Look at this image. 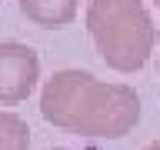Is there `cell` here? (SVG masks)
Masks as SVG:
<instances>
[{
  "mask_svg": "<svg viewBox=\"0 0 160 150\" xmlns=\"http://www.w3.org/2000/svg\"><path fill=\"white\" fill-rule=\"evenodd\" d=\"M50 150H67V147H50Z\"/></svg>",
  "mask_w": 160,
  "mask_h": 150,
  "instance_id": "52a82bcc",
  "label": "cell"
},
{
  "mask_svg": "<svg viewBox=\"0 0 160 150\" xmlns=\"http://www.w3.org/2000/svg\"><path fill=\"white\" fill-rule=\"evenodd\" d=\"M143 150H160V140H153V143H147Z\"/></svg>",
  "mask_w": 160,
  "mask_h": 150,
  "instance_id": "8992f818",
  "label": "cell"
},
{
  "mask_svg": "<svg viewBox=\"0 0 160 150\" xmlns=\"http://www.w3.org/2000/svg\"><path fill=\"white\" fill-rule=\"evenodd\" d=\"M40 80V60L27 43H0V103H23Z\"/></svg>",
  "mask_w": 160,
  "mask_h": 150,
  "instance_id": "3957f363",
  "label": "cell"
},
{
  "mask_svg": "<svg viewBox=\"0 0 160 150\" xmlns=\"http://www.w3.org/2000/svg\"><path fill=\"white\" fill-rule=\"evenodd\" d=\"M87 30L103 63L120 73L140 70L157 43V30L143 0H90Z\"/></svg>",
  "mask_w": 160,
  "mask_h": 150,
  "instance_id": "7a4b0ae2",
  "label": "cell"
},
{
  "mask_svg": "<svg viewBox=\"0 0 160 150\" xmlns=\"http://www.w3.org/2000/svg\"><path fill=\"white\" fill-rule=\"evenodd\" d=\"M157 10H160V0H157Z\"/></svg>",
  "mask_w": 160,
  "mask_h": 150,
  "instance_id": "ba28073f",
  "label": "cell"
},
{
  "mask_svg": "<svg viewBox=\"0 0 160 150\" xmlns=\"http://www.w3.org/2000/svg\"><path fill=\"white\" fill-rule=\"evenodd\" d=\"M0 150H30V127L10 110H0Z\"/></svg>",
  "mask_w": 160,
  "mask_h": 150,
  "instance_id": "5b68a950",
  "label": "cell"
},
{
  "mask_svg": "<svg viewBox=\"0 0 160 150\" xmlns=\"http://www.w3.org/2000/svg\"><path fill=\"white\" fill-rule=\"evenodd\" d=\"M40 113L67 133L120 140L137 127L140 97L127 83H107L87 70H57L43 83Z\"/></svg>",
  "mask_w": 160,
  "mask_h": 150,
  "instance_id": "6da1fadb",
  "label": "cell"
},
{
  "mask_svg": "<svg viewBox=\"0 0 160 150\" xmlns=\"http://www.w3.org/2000/svg\"><path fill=\"white\" fill-rule=\"evenodd\" d=\"M77 7L80 0H20V13L30 23L47 27V30H60L67 23H73Z\"/></svg>",
  "mask_w": 160,
  "mask_h": 150,
  "instance_id": "277c9868",
  "label": "cell"
}]
</instances>
